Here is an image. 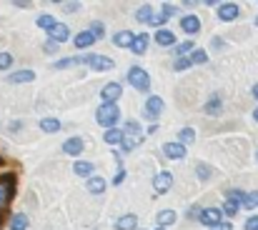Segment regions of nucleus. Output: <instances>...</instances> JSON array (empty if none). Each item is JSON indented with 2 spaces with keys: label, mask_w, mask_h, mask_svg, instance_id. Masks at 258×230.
I'll use <instances>...</instances> for the list:
<instances>
[{
  "label": "nucleus",
  "mask_w": 258,
  "mask_h": 230,
  "mask_svg": "<svg viewBox=\"0 0 258 230\" xmlns=\"http://www.w3.org/2000/svg\"><path fill=\"white\" fill-rule=\"evenodd\" d=\"M83 148H86L83 138H68V140L63 143V153H68V155H81Z\"/></svg>",
  "instance_id": "obj_13"
},
{
  "label": "nucleus",
  "mask_w": 258,
  "mask_h": 230,
  "mask_svg": "<svg viewBox=\"0 0 258 230\" xmlns=\"http://www.w3.org/2000/svg\"><path fill=\"white\" fill-rule=\"evenodd\" d=\"M95 43V38H93V33L90 30H81L78 35H76V48H81V50H86Z\"/></svg>",
  "instance_id": "obj_20"
},
{
  "label": "nucleus",
  "mask_w": 258,
  "mask_h": 230,
  "mask_svg": "<svg viewBox=\"0 0 258 230\" xmlns=\"http://www.w3.org/2000/svg\"><path fill=\"white\" fill-rule=\"evenodd\" d=\"M203 110H206L208 115H218V113H221V98H218V95H216V98H211V100L206 103V108H203Z\"/></svg>",
  "instance_id": "obj_30"
},
{
  "label": "nucleus",
  "mask_w": 258,
  "mask_h": 230,
  "mask_svg": "<svg viewBox=\"0 0 258 230\" xmlns=\"http://www.w3.org/2000/svg\"><path fill=\"white\" fill-rule=\"evenodd\" d=\"M156 43L158 45H163V48H171V45H175V35H173L171 30H156Z\"/></svg>",
  "instance_id": "obj_19"
},
{
  "label": "nucleus",
  "mask_w": 258,
  "mask_h": 230,
  "mask_svg": "<svg viewBox=\"0 0 258 230\" xmlns=\"http://www.w3.org/2000/svg\"><path fill=\"white\" fill-rule=\"evenodd\" d=\"M115 230H138V218H136L133 213L120 215V218L115 220Z\"/></svg>",
  "instance_id": "obj_14"
},
{
  "label": "nucleus",
  "mask_w": 258,
  "mask_h": 230,
  "mask_svg": "<svg viewBox=\"0 0 258 230\" xmlns=\"http://www.w3.org/2000/svg\"><path fill=\"white\" fill-rule=\"evenodd\" d=\"M13 65V55L10 53H0V70H8Z\"/></svg>",
  "instance_id": "obj_40"
},
{
  "label": "nucleus",
  "mask_w": 258,
  "mask_h": 230,
  "mask_svg": "<svg viewBox=\"0 0 258 230\" xmlns=\"http://www.w3.org/2000/svg\"><path fill=\"white\" fill-rule=\"evenodd\" d=\"M190 63H193V65H203V63H208V53H206L203 48L193 50V53H190Z\"/></svg>",
  "instance_id": "obj_29"
},
{
  "label": "nucleus",
  "mask_w": 258,
  "mask_h": 230,
  "mask_svg": "<svg viewBox=\"0 0 258 230\" xmlns=\"http://www.w3.org/2000/svg\"><path fill=\"white\" fill-rule=\"evenodd\" d=\"M161 110H163V98L151 95V98H148V103H146V110H143V113H146L148 118H158V113H161Z\"/></svg>",
  "instance_id": "obj_11"
},
{
  "label": "nucleus",
  "mask_w": 258,
  "mask_h": 230,
  "mask_svg": "<svg viewBox=\"0 0 258 230\" xmlns=\"http://www.w3.org/2000/svg\"><path fill=\"white\" fill-rule=\"evenodd\" d=\"M148 43H151V38H148L146 33L136 35V40H133V45H131V53H136V55H143V53L148 50Z\"/></svg>",
  "instance_id": "obj_18"
},
{
  "label": "nucleus",
  "mask_w": 258,
  "mask_h": 230,
  "mask_svg": "<svg viewBox=\"0 0 258 230\" xmlns=\"http://www.w3.org/2000/svg\"><path fill=\"white\" fill-rule=\"evenodd\" d=\"M123 180H125V170H123V168H120V170H118V173H115V178H113V185H120V183H123Z\"/></svg>",
  "instance_id": "obj_42"
},
{
  "label": "nucleus",
  "mask_w": 258,
  "mask_h": 230,
  "mask_svg": "<svg viewBox=\"0 0 258 230\" xmlns=\"http://www.w3.org/2000/svg\"><path fill=\"white\" fill-rule=\"evenodd\" d=\"M173 185V175L168 170H163V173H158L156 178H153V190L156 193H168Z\"/></svg>",
  "instance_id": "obj_8"
},
{
  "label": "nucleus",
  "mask_w": 258,
  "mask_h": 230,
  "mask_svg": "<svg viewBox=\"0 0 258 230\" xmlns=\"http://www.w3.org/2000/svg\"><path fill=\"white\" fill-rule=\"evenodd\" d=\"M256 25H258V18H256Z\"/></svg>",
  "instance_id": "obj_51"
},
{
  "label": "nucleus",
  "mask_w": 258,
  "mask_h": 230,
  "mask_svg": "<svg viewBox=\"0 0 258 230\" xmlns=\"http://www.w3.org/2000/svg\"><path fill=\"white\" fill-rule=\"evenodd\" d=\"M88 30L93 33V38H95V40L105 38V25H103V23H90V28H88Z\"/></svg>",
  "instance_id": "obj_32"
},
{
  "label": "nucleus",
  "mask_w": 258,
  "mask_h": 230,
  "mask_svg": "<svg viewBox=\"0 0 258 230\" xmlns=\"http://www.w3.org/2000/svg\"><path fill=\"white\" fill-rule=\"evenodd\" d=\"M156 230H166V228H156Z\"/></svg>",
  "instance_id": "obj_50"
},
{
  "label": "nucleus",
  "mask_w": 258,
  "mask_h": 230,
  "mask_svg": "<svg viewBox=\"0 0 258 230\" xmlns=\"http://www.w3.org/2000/svg\"><path fill=\"white\" fill-rule=\"evenodd\" d=\"M253 118H256V123H258V108H256V110H253Z\"/></svg>",
  "instance_id": "obj_48"
},
{
  "label": "nucleus",
  "mask_w": 258,
  "mask_h": 230,
  "mask_svg": "<svg viewBox=\"0 0 258 230\" xmlns=\"http://www.w3.org/2000/svg\"><path fill=\"white\" fill-rule=\"evenodd\" d=\"M13 198H15V175L8 173L0 178V210H5Z\"/></svg>",
  "instance_id": "obj_3"
},
{
  "label": "nucleus",
  "mask_w": 258,
  "mask_h": 230,
  "mask_svg": "<svg viewBox=\"0 0 258 230\" xmlns=\"http://www.w3.org/2000/svg\"><path fill=\"white\" fill-rule=\"evenodd\" d=\"M238 210H241V203H236V200H228V198H226V203H223V213H226V215H236Z\"/></svg>",
  "instance_id": "obj_34"
},
{
  "label": "nucleus",
  "mask_w": 258,
  "mask_h": 230,
  "mask_svg": "<svg viewBox=\"0 0 258 230\" xmlns=\"http://www.w3.org/2000/svg\"><path fill=\"white\" fill-rule=\"evenodd\" d=\"M133 40H136V35H133L131 30H120V33H115V35H113V43H115L118 48H128V50H131Z\"/></svg>",
  "instance_id": "obj_15"
},
{
  "label": "nucleus",
  "mask_w": 258,
  "mask_h": 230,
  "mask_svg": "<svg viewBox=\"0 0 258 230\" xmlns=\"http://www.w3.org/2000/svg\"><path fill=\"white\" fill-rule=\"evenodd\" d=\"M166 20H168V18H166L163 13H158V15H153V18H151V23H148V25H153V28H158V30H163V25H166Z\"/></svg>",
  "instance_id": "obj_38"
},
{
  "label": "nucleus",
  "mask_w": 258,
  "mask_h": 230,
  "mask_svg": "<svg viewBox=\"0 0 258 230\" xmlns=\"http://www.w3.org/2000/svg\"><path fill=\"white\" fill-rule=\"evenodd\" d=\"M128 83L136 88V90H151V75L143 70V68H138V65H133L131 70H128Z\"/></svg>",
  "instance_id": "obj_4"
},
{
  "label": "nucleus",
  "mask_w": 258,
  "mask_h": 230,
  "mask_svg": "<svg viewBox=\"0 0 258 230\" xmlns=\"http://www.w3.org/2000/svg\"><path fill=\"white\" fill-rule=\"evenodd\" d=\"M40 130L43 133H58L60 130V120L58 118H43L40 120Z\"/></svg>",
  "instance_id": "obj_23"
},
{
  "label": "nucleus",
  "mask_w": 258,
  "mask_h": 230,
  "mask_svg": "<svg viewBox=\"0 0 258 230\" xmlns=\"http://www.w3.org/2000/svg\"><path fill=\"white\" fill-rule=\"evenodd\" d=\"M190 65H193V63H190V58H175V63H173V70H178V73H180V70H188Z\"/></svg>",
  "instance_id": "obj_36"
},
{
  "label": "nucleus",
  "mask_w": 258,
  "mask_h": 230,
  "mask_svg": "<svg viewBox=\"0 0 258 230\" xmlns=\"http://www.w3.org/2000/svg\"><path fill=\"white\" fill-rule=\"evenodd\" d=\"M156 220H158V225H161V228H166V225H173V223H175V213H173V210H161Z\"/></svg>",
  "instance_id": "obj_27"
},
{
  "label": "nucleus",
  "mask_w": 258,
  "mask_h": 230,
  "mask_svg": "<svg viewBox=\"0 0 258 230\" xmlns=\"http://www.w3.org/2000/svg\"><path fill=\"white\" fill-rule=\"evenodd\" d=\"M0 163H3V160H0Z\"/></svg>",
  "instance_id": "obj_52"
},
{
  "label": "nucleus",
  "mask_w": 258,
  "mask_h": 230,
  "mask_svg": "<svg viewBox=\"0 0 258 230\" xmlns=\"http://www.w3.org/2000/svg\"><path fill=\"white\" fill-rule=\"evenodd\" d=\"M211 230H233V225L231 223H218L216 228H211Z\"/></svg>",
  "instance_id": "obj_45"
},
{
  "label": "nucleus",
  "mask_w": 258,
  "mask_h": 230,
  "mask_svg": "<svg viewBox=\"0 0 258 230\" xmlns=\"http://www.w3.org/2000/svg\"><path fill=\"white\" fill-rule=\"evenodd\" d=\"M118 118H120V108H118L115 103H103V105L98 108V113H95V120H98L103 128H108V130L118 123Z\"/></svg>",
  "instance_id": "obj_2"
},
{
  "label": "nucleus",
  "mask_w": 258,
  "mask_h": 230,
  "mask_svg": "<svg viewBox=\"0 0 258 230\" xmlns=\"http://www.w3.org/2000/svg\"><path fill=\"white\" fill-rule=\"evenodd\" d=\"M88 193H93V195H100L103 190H105V180L103 178H98V175H93V178H88Z\"/></svg>",
  "instance_id": "obj_21"
},
{
  "label": "nucleus",
  "mask_w": 258,
  "mask_h": 230,
  "mask_svg": "<svg viewBox=\"0 0 258 230\" xmlns=\"http://www.w3.org/2000/svg\"><path fill=\"white\" fill-rule=\"evenodd\" d=\"M83 63L90 65L93 70H113V65H115V63H113L110 58H105V55H86Z\"/></svg>",
  "instance_id": "obj_6"
},
{
  "label": "nucleus",
  "mask_w": 258,
  "mask_h": 230,
  "mask_svg": "<svg viewBox=\"0 0 258 230\" xmlns=\"http://www.w3.org/2000/svg\"><path fill=\"white\" fill-rule=\"evenodd\" d=\"M60 8H63V10H66V13H76V10H78V8H81V3H63V5H60Z\"/></svg>",
  "instance_id": "obj_41"
},
{
  "label": "nucleus",
  "mask_w": 258,
  "mask_h": 230,
  "mask_svg": "<svg viewBox=\"0 0 258 230\" xmlns=\"http://www.w3.org/2000/svg\"><path fill=\"white\" fill-rule=\"evenodd\" d=\"M120 93H123V85L120 83H108V85H103L100 98H103V103H115L120 98Z\"/></svg>",
  "instance_id": "obj_7"
},
{
  "label": "nucleus",
  "mask_w": 258,
  "mask_h": 230,
  "mask_svg": "<svg viewBox=\"0 0 258 230\" xmlns=\"http://www.w3.org/2000/svg\"><path fill=\"white\" fill-rule=\"evenodd\" d=\"M93 170H95V165L88 163V160H76L73 163V173L81 175V178H93Z\"/></svg>",
  "instance_id": "obj_16"
},
{
  "label": "nucleus",
  "mask_w": 258,
  "mask_h": 230,
  "mask_svg": "<svg viewBox=\"0 0 258 230\" xmlns=\"http://www.w3.org/2000/svg\"><path fill=\"white\" fill-rule=\"evenodd\" d=\"M0 220H3V210H0Z\"/></svg>",
  "instance_id": "obj_49"
},
{
  "label": "nucleus",
  "mask_w": 258,
  "mask_h": 230,
  "mask_svg": "<svg viewBox=\"0 0 258 230\" xmlns=\"http://www.w3.org/2000/svg\"><path fill=\"white\" fill-rule=\"evenodd\" d=\"M55 23H58V20H55V18H53V15H48V13H45V15H40V18H38V25H40V28H43V30H50V28H53V25H55Z\"/></svg>",
  "instance_id": "obj_31"
},
{
  "label": "nucleus",
  "mask_w": 258,
  "mask_h": 230,
  "mask_svg": "<svg viewBox=\"0 0 258 230\" xmlns=\"http://www.w3.org/2000/svg\"><path fill=\"white\" fill-rule=\"evenodd\" d=\"M10 230H28V215L25 213H15L10 218Z\"/></svg>",
  "instance_id": "obj_25"
},
{
  "label": "nucleus",
  "mask_w": 258,
  "mask_h": 230,
  "mask_svg": "<svg viewBox=\"0 0 258 230\" xmlns=\"http://www.w3.org/2000/svg\"><path fill=\"white\" fill-rule=\"evenodd\" d=\"M146 140V133H143V128L136 123V120H128L125 123V128H123V150L125 153H131V150H136L141 143Z\"/></svg>",
  "instance_id": "obj_1"
},
{
  "label": "nucleus",
  "mask_w": 258,
  "mask_h": 230,
  "mask_svg": "<svg viewBox=\"0 0 258 230\" xmlns=\"http://www.w3.org/2000/svg\"><path fill=\"white\" fill-rule=\"evenodd\" d=\"M48 35H50V40H55V43H66V40L71 38V30H68V25L55 23V25L48 30Z\"/></svg>",
  "instance_id": "obj_9"
},
{
  "label": "nucleus",
  "mask_w": 258,
  "mask_h": 230,
  "mask_svg": "<svg viewBox=\"0 0 258 230\" xmlns=\"http://www.w3.org/2000/svg\"><path fill=\"white\" fill-rule=\"evenodd\" d=\"M78 63H83V58H60V60L55 63V68H73V65H78Z\"/></svg>",
  "instance_id": "obj_35"
},
{
  "label": "nucleus",
  "mask_w": 258,
  "mask_h": 230,
  "mask_svg": "<svg viewBox=\"0 0 258 230\" xmlns=\"http://www.w3.org/2000/svg\"><path fill=\"white\" fill-rule=\"evenodd\" d=\"M218 18H221V20H236V18H238V5H236V3H221Z\"/></svg>",
  "instance_id": "obj_12"
},
{
  "label": "nucleus",
  "mask_w": 258,
  "mask_h": 230,
  "mask_svg": "<svg viewBox=\"0 0 258 230\" xmlns=\"http://www.w3.org/2000/svg\"><path fill=\"white\" fill-rule=\"evenodd\" d=\"M180 28H183L185 33H190V35H193V33H198V30H201V20H198L196 15H183V18H180Z\"/></svg>",
  "instance_id": "obj_17"
},
{
  "label": "nucleus",
  "mask_w": 258,
  "mask_h": 230,
  "mask_svg": "<svg viewBox=\"0 0 258 230\" xmlns=\"http://www.w3.org/2000/svg\"><path fill=\"white\" fill-rule=\"evenodd\" d=\"M241 208H248V210H253V208H258V193H248Z\"/></svg>",
  "instance_id": "obj_37"
},
{
  "label": "nucleus",
  "mask_w": 258,
  "mask_h": 230,
  "mask_svg": "<svg viewBox=\"0 0 258 230\" xmlns=\"http://www.w3.org/2000/svg\"><path fill=\"white\" fill-rule=\"evenodd\" d=\"M193 45H196V43H190V40L175 45V55H178V58H185V53H193Z\"/></svg>",
  "instance_id": "obj_33"
},
{
  "label": "nucleus",
  "mask_w": 258,
  "mask_h": 230,
  "mask_svg": "<svg viewBox=\"0 0 258 230\" xmlns=\"http://www.w3.org/2000/svg\"><path fill=\"white\" fill-rule=\"evenodd\" d=\"M198 218H201V223H203V225L216 228L218 223H223V210H221V208H206V210H201V213H198Z\"/></svg>",
  "instance_id": "obj_5"
},
{
  "label": "nucleus",
  "mask_w": 258,
  "mask_h": 230,
  "mask_svg": "<svg viewBox=\"0 0 258 230\" xmlns=\"http://www.w3.org/2000/svg\"><path fill=\"white\" fill-rule=\"evenodd\" d=\"M193 140H196V130L193 128H180L178 130V143L180 145H190Z\"/></svg>",
  "instance_id": "obj_26"
},
{
  "label": "nucleus",
  "mask_w": 258,
  "mask_h": 230,
  "mask_svg": "<svg viewBox=\"0 0 258 230\" xmlns=\"http://www.w3.org/2000/svg\"><path fill=\"white\" fill-rule=\"evenodd\" d=\"M136 18H138L141 23H151V18H153V8H151V5L138 8V10H136Z\"/></svg>",
  "instance_id": "obj_28"
},
{
  "label": "nucleus",
  "mask_w": 258,
  "mask_h": 230,
  "mask_svg": "<svg viewBox=\"0 0 258 230\" xmlns=\"http://www.w3.org/2000/svg\"><path fill=\"white\" fill-rule=\"evenodd\" d=\"M13 5H18V8H30V3H28V0H15Z\"/></svg>",
  "instance_id": "obj_46"
},
{
  "label": "nucleus",
  "mask_w": 258,
  "mask_h": 230,
  "mask_svg": "<svg viewBox=\"0 0 258 230\" xmlns=\"http://www.w3.org/2000/svg\"><path fill=\"white\" fill-rule=\"evenodd\" d=\"M35 80V73L33 70H18V73H13V75L8 78V83H33Z\"/></svg>",
  "instance_id": "obj_22"
},
{
  "label": "nucleus",
  "mask_w": 258,
  "mask_h": 230,
  "mask_svg": "<svg viewBox=\"0 0 258 230\" xmlns=\"http://www.w3.org/2000/svg\"><path fill=\"white\" fill-rule=\"evenodd\" d=\"M196 175H198L201 180H208V178H211V168H208V165H203V163H198V168H196Z\"/></svg>",
  "instance_id": "obj_39"
},
{
  "label": "nucleus",
  "mask_w": 258,
  "mask_h": 230,
  "mask_svg": "<svg viewBox=\"0 0 258 230\" xmlns=\"http://www.w3.org/2000/svg\"><path fill=\"white\" fill-rule=\"evenodd\" d=\"M253 98L258 100V85H253Z\"/></svg>",
  "instance_id": "obj_47"
},
{
  "label": "nucleus",
  "mask_w": 258,
  "mask_h": 230,
  "mask_svg": "<svg viewBox=\"0 0 258 230\" xmlns=\"http://www.w3.org/2000/svg\"><path fill=\"white\" fill-rule=\"evenodd\" d=\"M55 50H58V43L55 40H48L45 43V53H55Z\"/></svg>",
  "instance_id": "obj_44"
},
{
  "label": "nucleus",
  "mask_w": 258,
  "mask_h": 230,
  "mask_svg": "<svg viewBox=\"0 0 258 230\" xmlns=\"http://www.w3.org/2000/svg\"><path fill=\"white\" fill-rule=\"evenodd\" d=\"M141 230H143V228H141Z\"/></svg>",
  "instance_id": "obj_53"
},
{
  "label": "nucleus",
  "mask_w": 258,
  "mask_h": 230,
  "mask_svg": "<svg viewBox=\"0 0 258 230\" xmlns=\"http://www.w3.org/2000/svg\"><path fill=\"white\" fill-rule=\"evenodd\" d=\"M163 153H166V158H171V160H183L185 158V145H180V143H166L163 145Z\"/></svg>",
  "instance_id": "obj_10"
},
{
  "label": "nucleus",
  "mask_w": 258,
  "mask_h": 230,
  "mask_svg": "<svg viewBox=\"0 0 258 230\" xmlns=\"http://www.w3.org/2000/svg\"><path fill=\"white\" fill-rule=\"evenodd\" d=\"M105 143L108 145H120L123 143V130H118V128H110V130H105Z\"/></svg>",
  "instance_id": "obj_24"
},
{
  "label": "nucleus",
  "mask_w": 258,
  "mask_h": 230,
  "mask_svg": "<svg viewBox=\"0 0 258 230\" xmlns=\"http://www.w3.org/2000/svg\"><path fill=\"white\" fill-rule=\"evenodd\" d=\"M246 230H258V215H253V218L246 220Z\"/></svg>",
  "instance_id": "obj_43"
}]
</instances>
